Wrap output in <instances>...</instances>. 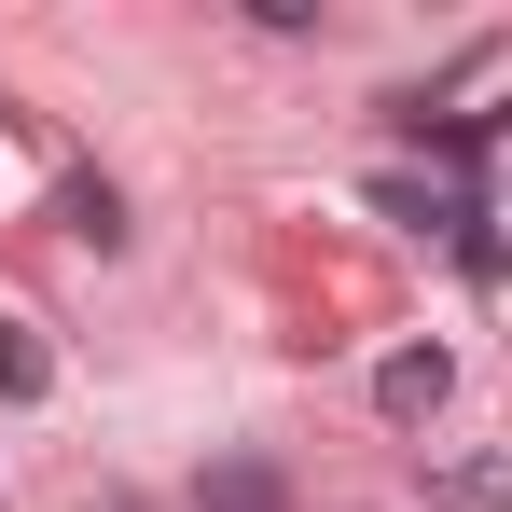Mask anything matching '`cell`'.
I'll return each instance as SVG.
<instances>
[{"instance_id":"7a4b0ae2","label":"cell","mask_w":512,"mask_h":512,"mask_svg":"<svg viewBox=\"0 0 512 512\" xmlns=\"http://www.w3.org/2000/svg\"><path fill=\"white\" fill-rule=\"evenodd\" d=\"M429 499H443V512H512V457H457Z\"/></svg>"},{"instance_id":"6da1fadb","label":"cell","mask_w":512,"mask_h":512,"mask_svg":"<svg viewBox=\"0 0 512 512\" xmlns=\"http://www.w3.org/2000/svg\"><path fill=\"white\" fill-rule=\"evenodd\" d=\"M443 388H457L443 346H388V360H374V416H388V429H429V416H443Z\"/></svg>"},{"instance_id":"5b68a950","label":"cell","mask_w":512,"mask_h":512,"mask_svg":"<svg viewBox=\"0 0 512 512\" xmlns=\"http://www.w3.org/2000/svg\"><path fill=\"white\" fill-rule=\"evenodd\" d=\"M56 222H70L84 250H125V194H111V180H70V208H56Z\"/></svg>"},{"instance_id":"3957f363","label":"cell","mask_w":512,"mask_h":512,"mask_svg":"<svg viewBox=\"0 0 512 512\" xmlns=\"http://www.w3.org/2000/svg\"><path fill=\"white\" fill-rule=\"evenodd\" d=\"M208 512H291V485H277L263 457H222V471H208Z\"/></svg>"},{"instance_id":"277c9868","label":"cell","mask_w":512,"mask_h":512,"mask_svg":"<svg viewBox=\"0 0 512 512\" xmlns=\"http://www.w3.org/2000/svg\"><path fill=\"white\" fill-rule=\"evenodd\" d=\"M56 388V360H42V333L28 319H0V402H42Z\"/></svg>"}]
</instances>
